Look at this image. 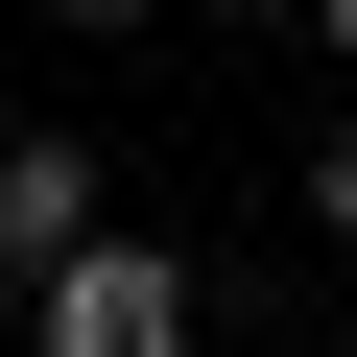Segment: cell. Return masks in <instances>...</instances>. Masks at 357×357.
<instances>
[{
	"label": "cell",
	"instance_id": "obj_4",
	"mask_svg": "<svg viewBox=\"0 0 357 357\" xmlns=\"http://www.w3.org/2000/svg\"><path fill=\"white\" fill-rule=\"evenodd\" d=\"M24 24H143V0H24Z\"/></svg>",
	"mask_w": 357,
	"mask_h": 357
},
{
	"label": "cell",
	"instance_id": "obj_3",
	"mask_svg": "<svg viewBox=\"0 0 357 357\" xmlns=\"http://www.w3.org/2000/svg\"><path fill=\"white\" fill-rule=\"evenodd\" d=\"M286 215H310V238H357V119H310V167H286Z\"/></svg>",
	"mask_w": 357,
	"mask_h": 357
},
{
	"label": "cell",
	"instance_id": "obj_5",
	"mask_svg": "<svg viewBox=\"0 0 357 357\" xmlns=\"http://www.w3.org/2000/svg\"><path fill=\"white\" fill-rule=\"evenodd\" d=\"M310 48H333V72H357V0H310Z\"/></svg>",
	"mask_w": 357,
	"mask_h": 357
},
{
	"label": "cell",
	"instance_id": "obj_2",
	"mask_svg": "<svg viewBox=\"0 0 357 357\" xmlns=\"http://www.w3.org/2000/svg\"><path fill=\"white\" fill-rule=\"evenodd\" d=\"M96 238V119H0V286Z\"/></svg>",
	"mask_w": 357,
	"mask_h": 357
},
{
	"label": "cell",
	"instance_id": "obj_1",
	"mask_svg": "<svg viewBox=\"0 0 357 357\" xmlns=\"http://www.w3.org/2000/svg\"><path fill=\"white\" fill-rule=\"evenodd\" d=\"M24 357H215V286H191V238H72V262H24Z\"/></svg>",
	"mask_w": 357,
	"mask_h": 357
}]
</instances>
